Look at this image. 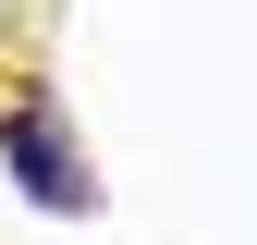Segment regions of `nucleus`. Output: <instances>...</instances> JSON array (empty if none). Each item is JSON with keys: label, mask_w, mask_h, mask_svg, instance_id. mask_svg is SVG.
I'll use <instances>...</instances> for the list:
<instances>
[{"label": "nucleus", "mask_w": 257, "mask_h": 245, "mask_svg": "<svg viewBox=\"0 0 257 245\" xmlns=\"http://www.w3.org/2000/svg\"><path fill=\"white\" fill-rule=\"evenodd\" d=\"M0 160H13V184H25L37 208H86V172H74V135H61V110H49V98L0 110Z\"/></svg>", "instance_id": "obj_1"}]
</instances>
